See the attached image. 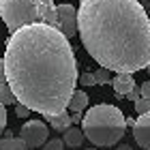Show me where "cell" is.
I'll list each match as a JSON object with an SVG mask.
<instances>
[{"label":"cell","instance_id":"1","mask_svg":"<svg viewBox=\"0 0 150 150\" xmlns=\"http://www.w3.org/2000/svg\"><path fill=\"white\" fill-rule=\"evenodd\" d=\"M4 81L17 103L50 116L64 112L77 84L75 52L56 26L35 22L13 30L4 47Z\"/></svg>","mask_w":150,"mask_h":150},{"label":"cell","instance_id":"2","mask_svg":"<svg viewBox=\"0 0 150 150\" xmlns=\"http://www.w3.org/2000/svg\"><path fill=\"white\" fill-rule=\"evenodd\" d=\"M77 35L90 58L112 73L150 64V17L137 0H79Z\"/></svg>","mask_w":150,"mask_h":150},{"label":"cell","instance_id":"3","mask_svg":"<svg viewBox=\"0 0 150 150\" xmlns=\"http://www.w3.org/2000/svg\"><path fill=\"white\" fill-rule=\"evenodd\" d=\"M127 129V116L116 105H94L81 116V131L94 146L107 148L122 139Z\"/></svg>","mask_w":150,"mask_h":150},{"label":"cell","instance_id":"4","mask_svg":"<svg viewBox=\"0 0 150 150\" xmlns=\"http://www.w3.org/2000/svg\"><path fill=\"white\" fill-rule=\"evenodd\" d=\"M0 17L11 32L35 22L58 28V11L52 0H0Z\"/></svg>","mask_w":150,"mask_h":150},{"label":"cell","instance_id":"5","mask_svg":"<svg viewBox=\"0 0 150 150\" xmlns=\"http://www.w3.org/2000/svg\"><path fill=\"white\" fill-rule=\"evenodd\" d=\"M47 135H50V129L41 120H26L24 127L19 129V137L28 148H41L47 142Z\"/></svg>","mask_w":150,"mask_h":150},{"label":"cell","instance_id":"6","mask_svg":"<svg viewBox=\"0 0 150 150\" xmlns=\"http://www.w3.org/2000/svg\"><path fill=\"white\" fill-rule=\"evenodd\" d=\"M56 11H58V30L69 39L77 35V11H75V6L58 4Z\"/></svg>","mask_w":150,"mask_h":150},{"label":"cell","instance_id":"7","mask_svg":"<svg viewBox=\"0 0 150 150\" xmlns=\"http://www.w3.org/2000/svg\"><path fill=\"white\" fill-rule=\"evenodd\" d=\"M133 137L139 148L150 150V112L139 114V118L133 122Z\"/></svg>","mask_w":150,"mask_h":150},{"label":"cell","instance_id":"8","mask_svg":"<svg viewBox=\"0 0 150 150\" xmlns=\"http://www.w3.org/2000/svg\"><path fill=\"white\" fill-rule=\"evenodd\" d=\"M110 84L114 86V90H116L118 97H125V94L135 86V79H133V73H116V75H112Z\"/></svg>","mask_w":150,"mask_h":150},{"label":"cell","instance_id":"9","mask_svg":"<svg viewBox=\"0 0 150 150\" xmlns=\"http://www.w3.org/2000/svg\"><path fill=\"white\" fill-rule=\"evenodd\" d=\"M84 137H86L84 131L77 129V127H67L62 131V142H64V146H69V148H79Z\"/></svg>","mask_w":150,"mask_h":150},{"label":"cell","instance_id":"10","mask_svg":"<svg viewBox=\"0 0 150 150\" xmlns=\"http://www.w3.org/2000/svg\"><path fill=\"white\" fill-rule=\"evenodd\" d=\"M47 122L52 125V129H56V131H64L67 127H71V116H69V110L64 112H58V114H50L45 116Z\"/></svg>","mask_w":150,"mask_h":150},{"label":"cell","instance_id":"11","mask_svg":"<svg viewBox=\"0 0 150 150\" xmlns=\"http://www.w3.org/2000/svg\"><path fill=\"white\" fill-rule=\"evenodd\" d=\"M88 94L84 92V90H77L75 88L73 90V94H71V99H69V107L67 110H71V112H84L86 110V105H88Z\"/></svg>","mask_w":150,"mask_h":150},{"label":"cell","instance_id":"12","mask_svg":"<svg viewBox=\"0 0 150 150\" xmlns=\"http://www.w3.org/2000/svg\"><path fill=\"white\" fill-rule=\"evenodd\" d=\"M0 150H30L22 137H4L0 139Z\"/></svg>","mask_w":150,"mask_h":150},{"label":"cell","instance_id":"13","mask_svg":"<svg viewBox=\"0 0 150 150\" xmlns=\"http://www.w3.org/2000/svg\"><path fill=\"white\" fill-rule=\"evenodd\" d=\"M0 103L2 105H15L17 103V99H15V94H13V90L9 88V84H0Z\"/></svg>","mask_w":150,"mask_h":150},{"label":"cell","instance_id":"14","mask_svg":"<svg viewBox=\"0 0 150 150\" xmlns=\"http://www.w3.org/2000/svg\"><path fill=\"white\" fill-rule=\"evenodd\" d=\"M94 81H97V86L110 84V81H112V71L105 69V67H99V69L94 71Z\"/></svg>","mask_w":150,"mask_h":150},{"label":"cell","instance_id":"15","mask_svg":"<svg viewBox=\"0 0 150 150\" xmlns=\"http://www.w3.org/2000/svg\"><path fill=\"white\" fill-rule=\"evenodd\" d=\"M135 110H137V114H146V112H150V99L139 97L137 101H135Z\"/></svg>","mask_w":150,"mask_h":150},{"label":"cell","instance_id":"16","mask_svg":"<svg viewBox=\"0 0 150 150\" xmlns=\"http://www.w3.org/2000/svg\"><path fill=\"white\" fill-rule=\"evenodd\" d=\"M43 150H64V142L62 139H50L43 144Z\"/></svg>","mask_w":150,"mask_h":150},{"label":"cell","instance_id":"17","mask_svg":"<svg viewBox=\"0 0 150 150\" xmlns=\"http://www.w3.org/2000/svg\"><path fill=\"white\" fill-rule=\"evenodd\" d=\"M4 129H6V105L0 103V135H2Z\"/></svg>","mask_w":150,"mask_h":150},{"label":"cell","instance_id":"18","mask_svg":"<svg viewBox=\"0 0 150 150\" xmlns=\"http://www.w3.org/2000/svg\"><path fill=\"white\" fill-rule=\"evenodd\" d=\"M17 107H15V114H17V118H28V114H30V110L26 105H22V103H15Z\"/></svg>","mask_w":150,"mask_h":150},{"label":"cell","instance_id":"19","mask_svg":"<svg viewBox=\"0 0 150 150\" xmlns=\"http://www.w3.org/2000/svg\"><path fill=\"white\" fill-rule=\"evenodd\" d=\"M81 84H84V86H97L94 73H84V75H81Z\"/></svg>","mask_w":150,"mask_h":150},{"label":"cell","instance_id":"20","mask_svg":"<svg viewBox=\"0 0 150 150\" xmlns=\"http://www.w3.org/2000/svg\"><path fill=\"white\" fill-rule=\"evenodd\" d=\"M125 97H127L129 101H133V103H135V101H137V99L142 97V94H139V90H137V86H133V88H131V90H129V92L125 94Z\"/></svg>","mask_w":150,"mask_h":150},{"label":"cell","instance_id":"21","mask_svg":"<svg viewBox=\"0 0 150 150\" xmlns=\"http://www.w3.org/2000/svg\"><path fill=\"white\" fill-rule=\"evenodd\" d=\"M139 94H142V97H146V99H150V81H144V84H142Z\"/></svg>","mask_w":150,"mask_h":150},{"label":"cell","instance_id":"22","mask_svg":"<svg viewBox=\"0 0 150 150\" xmlns=\"http://www.w3.org/2000/svg\"><path fill=\"white\" fill-rule=\"evenodd\" d=\"M0 84H4V60L0 58Z\"/></svg>","mask_w":150,"mask_h":150},{"label":"cell","instance_id":"23","mask_svg":"<svg viewBox=\"0 0 150 150\" xmlns=\"http://www.w3.org/2000/svg\"><path fill=\"white\" fill-rule=\"evenodd\" d=\"M116 150H133V148H131V146H129V144H120V146H118V148H116Z\"/></svg>","mask_w":150,"mask_h":150},{"label":"cell","instance_id":"24","mask_svg":"<svg viewBox=\"0 0 150 150\" xmlns=\"http://www.w3.org/2000/svg\"><path fill=\"white\" fill-rule=\"evenodd\" d=\"M90 150H94V148H90Z\"/></svg>","mask_w":150,"mask_h":150}]
</instances>
